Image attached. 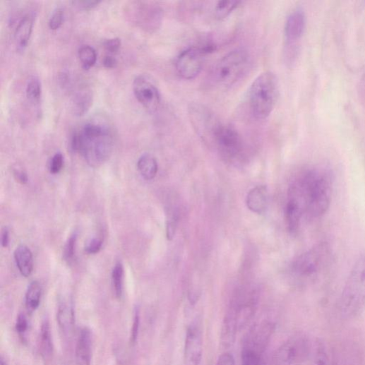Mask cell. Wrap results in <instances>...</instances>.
<instances>
[{
  "label": "cell",
  "instance_id": "6da1fadb",
  "mask_svg": "<svg viewBox=\"0 0 365 365\" xmlns=\"http://www.w3.org/2000/svg\"><path fill=\"white\" fill-rule=\"evenodd\" d=\"M333 183V174L328 169L308 168L290 185L285 210L297 215L302 224L318 220L330 208Z\"/></svg>",
  "mask_w": 365,
  "mask_h": 365
},
{
  "label": "cell",
  "instance_id": "7a4b0ae2",
  "mask_svg": "<svg viewBox=\"0 0 365 365\" xmlns=\"http://www.w3.org/2000/svg\"><path fill=\"white\" fill-rule=\"evenodd\" d=\"M113 145L109 130L96 123L86 124L71 135L70 140L71 150L82 155L93 167L101 166L110 157Z\"/></svg>",
  "mask_w": 365,
  "mask_h": 365
},
{
  "label": "cell",
  "instance_id": "3957f363",
  "mask_svg": "<svg viewBox=\"0 0 365 365\" xmlns=\"http://www.w3.org/2000/svg\"><path fill=\"white\" fill-rule=\"evenodd\" d=\"M364 305L365 255L356 261L347 277L340 299V313L345 318H353Z\"/></svg>",
  "mask_w": 365,
  "mask_h": 365
},
{
  "label": "cell",
  "instance_id": "277c9868",
  "mask_svg": "<svg viewBox=\"0 0 365 365\" xmlns=\"http://www.w3.org/2000/svg\"><path fill=\"white\" fill-rule=\"evenodd\" d=\"M332 251L327 242H321L297 257L290 272L298 280L310 282L325 274L331 261Z\"/></svg>",
  "mask_w": 365,
  "mask_h": 365
},
{
  "label": "cell",
  "instance_id": "5b68a950",
  "mask_svg": "<svg viewBox=\"0 0 365 365\" xmlns=\"http://www.w3.org/2000/svg\"><path fill=\"white\" fill-rule=\"evenodd\" d=\"M279 95L278 81L271 71L262 73L249 89V104L253 116L267 119L273 112Z\"/></svg>",
  "mask_w": 365,
  "mask_h": 365
},
{
  "label": "cell",
  "instance_id": "8992f818",
  "mask_svg": "<svg viewBox=\"0 0 365 365\" xmlns=\"http://www.w3.org/2000/svg\"><path fill=\"white\" fill-rule=\"evenodd\" d=\"M250 63L248 51L239 48L230 52L214 66L211 79L215 85L228 88L237 83L246 72Z\"/></svg>",
  "mask_w": 365,
  "mask_h": 365
},
{
  "label": "cell",
  "instance_id": "52a82bcc",
  "mask_svg": "<svg viewBox=\"0 0 365 365\" xmlns=\"http://www.w3.org/2000/svg\"><path fill=\"white\" fill-rule=\"evenodd\" d=\"M125 13L132 24L150 33L160 28L163 19L162 8L149 2H131L126 6Z\"/></svg>",
  "mask_w": 365,
  "mask_h": 365
},
{
  "label": "cell",
  "instance_id": "ba28073f",
  "mask_svg": "<svg viewBox=\"0 0 365 365\" xmlns=\"http://www.w3.org/2000/svg\"><path fill=\"white\" fill-rule=\"evenodd\" d=\"M312 352L309 339L297 334L285 341L275 352L273 365H302Z\"/></svg>",
  "mask_w": 365,
  "mask_h": 365
},
{
  "label": "cell",
  "instance_id": "9c48e42d",
  "mask_svg": "<svg viewBox=\"0 0 365 365\" xmlns=\"http://www.w3.org/2000/svg\"><path fill=\"white\" fill-rule=\"evenodd\" d=\"M189 116L198 136L205 143L213 147L215 134L222 124L220 120L211 110L198 103L190 104Z\"/></svg>",
  "mask_w": 365,
  "mask_h": 365
},
{
  "label": "cell",
  "instance_id": "30bf717a",
  "mask_svg": "<svg viewBox=\"0 0 365 365\" xmlns=\"http://www.w3.org/2000/svg\"><path fill=\"white\" fill-rule=\"evenodd\" d=\"M213 147L229 160L239 158L244 150L243 140L238 131L223 124L215 134Z\"/></svg>",
  "mask_w": 365,
  "mask_h": 365
},
{
  "label": "cell",
  "instance_id": "8fae6325",
  "mask_svg": "<svg viewBox=\"0 0 365 365\" xmlns=\"http://www.w3.org/2000/svg\"><path fill=\"white\" fill-rule=\"evenodd\" d=\"M206 54L203 47H191L181 52L176 61V69L179 77L186 80L198 77Z\"/></svg>",
  "mask_w": 365,
  "mask_h": 365
},
{
  "label": "cell",
  "instance_id": "7c38bea8",
  "mask_svg": "<svg viewBox=\"0 0 365 365\" xmlns=\"http://www.w3.org/2000/svg\"><path fill=\"white\" fill-rule=\"evenodd\" d=\"M133 94L150 113H155L161 104V95L155 81L148 76H138L133 83Z\"/></svg>",
  "mask_w": 365,
  "mask_h": 365
},
{
  "label": "cell",
  "instance_id": "4fadbf2b",
  "mask_svg": "<svg viewBox=\"0 0 365 365\" xmlns=\"http://www.w3.org/2000/svg\"><path fill=\"white\" fill-rule=\"evenodd\" d=\"M203 354V333L198 319L189 326L185 340V360L186 365H200Z\"/></svg>",
  "mask_w": 365,
  "mask_h": 365
},
{
  "label": "cell",
  "instance_id": "5bb4252c",
  "mask_svg": "<svg viewBox=\"0 0 365 365\" xmlns=\"http://www.w3.org/2000/svg\"><path fill=\"white\" fill-rule=\"evenodd\" d=\"M306 28V16L301 9H297L287 17L285 25V40L286 46L290 50L295 49L301 39Z\"/></svg>",
  "mask_w": 365,
  "mask_h": 365
},
{
  "label": "cell",
  "instance_id": "9a60e30c",
  "mask_svg": "<svg viewBox=\"0 0 365 365\" xmlns=\"http://www.w3.org/2000/svg\"><path fill=\"white\" fill-rule=\"evenodd\" d=\"M359 349L353 345L344 344L335 348L330 359V365H359Z\"/></svg>",
  "mask_w": 365,
  "mask_h": 365
},
{
  "label": "cell",
  "instance_id": "2e32d148",
  "mask_svg": "<svg viewBox=\"0 0 365 365\" xmlns=\"http://www.w3.org/2000/svg\"><path fill=\"white\" fill-rule=\"evenodd\" d=\"M268 204L269 193L267 186H258L248 193L246 205L252 212L263 214L268 209Z\"/></svg>",
  "mask_w": 365,
  "mask_h": 365
},
{
  "label": "cell",
  "instance_id": "e0dca14e",
  "mask_svg": "<svg viewBox=\"0 0 365 365\" xmlns=\"http://www.w3.org/2000/svg\"><path fill=\"white\" fill-rule=\"evenodd\" d=\"M76 357L78 365H90L92 357V335L86 328L81 330L77 349Z\"/></svg>",
  "mask_w": 365,
  "mask_h": 365
},
{
  "label": "cell",
  "instance_id": "ac0fdd59",
  "mask_svg": "<svg viewBox=\"0 0 365 365\" xmlns=\"http://www.w3.org/2000/svg\"><path fill=\"white\" fill-rule=\"evenodd\" d=\"M34 20L33 14L28 13L19 22L15 32L18 49L24 50L27 47L32 33Z\"/></svg>",
  "mask_w": 365,
  "mask_h": 365
},
{
  "label": "cell",
  "instance_id": "d6986e66",
  "mask_svg": "<svg viewBox=\"0 0 365 365\" xmlns=\"http://www.w3.org/2000/svg\"><path fill=\"white\" fill-rule=\"evenodd\" d=\"M14 258L21 275L25 277L31 275L33 271V256L30 249L24 245L19 246L15 251Z\"/></svg>",
  "mask_w": 365,
  "mask_h": 365
},
{
  "label": "cell",
  "instance_id": "ffe728a7",
  "mask_svg": "<svg viewBox=\"0 0 365 365\" xmlns=\"http://www.w3.org/2000/svg\"><path fill=\"white\" fill-rule=\"evenodd\" d=\"M92 102V93L87 89L80 90L72 97L71 104L73 114L78 116H83L91 107Z\"/></svg>",
  "mask_w": 365,
  "mask_h": 365
},
{
  "label": "cell",
  "instance_id": "44dd1931",
  "mask_svg": "<svg viewBox=\"0 0 365 365\" xmlns=\"http://www.w3.org/2000/svg\"><path fill=\"white\" fill-rule=\"evenodd\" d=\"M137 168L140 176L145 180L151 181L156 177L159 166L155 157L150 154H145L139 158Z\"/></svg>",
  "mask_w": 365,
  "mask_h": 365
},
{
  "label": "cell",
  "instance_id": "7402d4cb",
  "mask_svg": "<svg viewBox=\"0 0 365 365\" xmlns=\"http://www.w3.org/2000/svg\"><path fill=\"white\" fill-rule=\"evenodd\" d=\"M265 353V352L243 346L241 365H267Z\"/></svg>",
  "mask_w": 365,
  "mask_h": 365
},
{
  "label": "cell",
  "instance_id": "603a6c76",
  "mask_svg": "<svg viewBox=\"0 0 365 365\" xmlns=\"http://www.w3.org/2000/svg\"><path fill=\"white\" fill-rule=\"evenodd\" d=\"M41 296V285L37 281H33L28 286L25 296V304L28 310L33 311L38 308Z\"/></svg>",
  "mask_w": 365,
  "mask_h": 365
},
{
  "label": "cell",
  "instance_id": "cb8c5ba5",
  "mask_svg": "<svg viewBox=\"0 0 365 365\" xmlns=\"http://www.w3.org/2000/svg\"><path fill=\"white\" fill-rule=\"evenodd\" d=\"M58 321L62 330L68 332L74 324V311L72 306L66 303H62L59 308Z\"/></svg>",
  "mask_w": 365,
  "mask_h": 365
},
{
  "label": "cell",
  "instance_id": "d4e9b609",
  "mask_svg": "<svg viewBox=\"0 0 365 365\" xmlns=\"http://www.w3.org/2000/svg\"><path fill=\"white\" fill-rule=\"evenodd\" d=\"M241 4L240 1H218L214 8L215 16L218 20H223L232 13Z\"/></svg>",
  "mask_w": 365,
  "mask_h": 365
},
{
  "label": "cell",
  "instance_id": "484cf974",
  "mask_svg": "<svg viewBox=\"0 0 365 365\" xmlns=\"http://www.w3.org/2000/svg\"><path fill=\"white\" fill-rule=\"evenodd\" d=\"M78 56L85 69H89L97 62L96 50L90 45L82 46L78 51Z\"/></svg>",
  "mask_w": 365,
  "mask_h": 365
},
{
  "label": "cell",
  "instance_id": "4316f807",
  "mask_svg": "<svg viewBox=\"0 0 365 365\" xmlns=\"http://www.w3.org/2000/svg\"><path fill=\"white\" fill-rule=\"evenodd\" d=\"M26 96L33 104L40 102L42 96V85L37 77L31 78L26 86Z\"/></svg>",
  "mask_w": 365,
  "mask_h": 365
},
{
  "label": "cell",
  "instance_id": "83f0119b",
  "mask_svg": "<svg viewBox=\"0 0 365 365\" xmlns=\"http://www.w3.org/2000/svg\"><path fill=\"white\" fill-rule=\"evenodd\" d=\"M112 283L115 295L121 298L123 294L124 267L121 263H117L112 271Z\"/></svg>",
  "mask_w": 365,
  "mask_h": 365
},
{
  "label": "cell",
  "instance_id": "f1b7e54d",
  "mask_svg": "<svg viewBox=\"0 0 365 365\" xmlns=\"http://www.w3.org/2000/svg\"><path fill=\"white\" fill-rule=\"evenodd\" d=\"M41 349L42 354L48 357L52 353V342L48 322L45 321L41 328Z\"/></svg>",
  "mask_w": 365,
  "mask_h": 365
},
{
  "label": "cell",
  "instance_id": "f546056e",
  "mask_svg": "<svg viewBox=\"0 0 365 365\" xmlns=\"http://www.w3.org/2000/svg\"><path fill=\"white\" fill-rule=\"evenodd\" d=\"M77 240L78 234H73L65 245L64 258L68 263H71L75 258Z\"/></svg>",
  "mask_w": 365,
  "mask_h": 365
},
{
  "label": "cell",
  "instance_id": "4dcf8cb0",
  "mask_svg": "<svg viewBox=\"0 0 365 365\" xmlns=\"http://www.w3.org/2000/svg\"><path fill=\"white\" fill-rule=\"evenodd\" d=\"M314 361L316 365H330V358L327 353L325 346L322 342L317 343Z\"/></svg>",
  "mask_w": 365,
  "mask_h": 365
},
{
  "label": "cell",
  "instance_id": "1f68e13d",
  "mask_svg": "<svg viewBox=\"0 0 365 365\" xmlns=\"http://www.w3.org/2000/svg\"><path fill=\"white\" fill-rule=\"evenodd\" d=\"M64 18V10L61 7L56 8L49 20V27L52 30H58L62 25Z\"/></svg>",
  "mask_w": 365,
  "mask_h": 365
},
{
  "label": "cell",
  "instance_id": "d6a6232c",
  "mask_svg": "<svg viewBox=\"0 0 365 365\" xmlns=\"http://www.w3.org/2000/svg\"><path fill=\"white\" fill-rule=\"evenodd\" d=\"M64 166V157L61 153L55 154L51 160L49 171L52 174H59Z\"/></svg>",
  "mask_w": 365,
  "mask_h": 365
},
{
  "label": "cell",
  "instance_id": "836d02e7",
  "mask_svg": "<svg viewBox=\"0 0 365 365\" xmlns=\"http://www.w3.org/2000/svg\"><path fill=\"white\" fill-rule=\"evenodd\" d=\"M177 227V217L174 213H172L167 219V237L168 240L171 241L174 239Z\"/></svg>",
  "mask_w": 365,
  "mask_h": 365
},
{
  "label": "cell",
  "instance_id": "e575fe53",
  "mask_svg": "<svg viewBox=\"0 0 365 365\" xmlns=\"http://www.w3.org/2000/svg\"><path fill=\"white\" fill-rule=\"evenodd\" d=\"M73 6L82 11H90L98 6L101 2L96 0H78V1H72Z\"/></svg>",
  "mask_w": 365,
  "mask_h": 365
},
{
  "label": "cell",
  "instance_id": "d590c367",
  "mask_svg": "<svg viewBox=\"0 0 365 365\" xmlns=\"http://www.w3.org/2000/svg\"><path fill=\"white\" fill-rule=\"evenodd\" d=\"M121 40L119 38H112L104 42V49L110 54H117L121 48Z\"/></svg>",
  "mask_w": 365,
  "mask_h": 365
},
{
  "label": "cell",
  "instance_id": "8d00e7d4",
  "mask_svg": "<svg viewBox=\"0 0 365 365\" xmlns=\"http://www.w3.org/2000/svg\"><path fill=\"white\" fill-rule=\"evenodd\" d=\"M102 247V241L98 238H94L88 242L85 251L88 254H96L100 251Z\"/></svg>",
  "mask_w": 365,
  "mask_h": 365
},
{
  "label": "cell",
  "instance_id": "74e56055",
  "mask_svg": "<svg viewBox=\"0 0 365 365\" xmlns=\"http://www.w3.org/2000/svg\"><path fill=\"white\" fill-rule=\"evenodd\" d=\"M13 174L16 180L20 184L25 185L28 182V176L27 172L21 167L16 166L13 169Z\"/></svg>",
  "mask_w": 365,
  "mask_h": 365
},
{
  "label": "cell",
  "instance_id": "f35d334b",
  "mask_svg": "<svg viewBox=\"0 0 365 365\" xmlns=\"http://www.w3.org/2000/svg\"><path fill=\"white\" fill-rule=\"evenodd\" d=\"M216 365H235V360L231 354L225 353L219 357Z\"/></svg>",
  "mask_w": 365,
  "mask_h": 365
},
{
  "label": "cell",
  "instance_id": "ab89813d",
  "mask_svg": "<svg viewBox=\"0 0 365 365\" xmlns=\"http://www.w3.org/2000/svg\"><path fill=\"white\" fill-rule=\"evenodd\" d=\"M117 64L116 59L112 55H106L103 59V65L107 68H113Z\"/></svg>",
  "mask_w": 365,
  "mask_h": 365
},
{
  "label": "cell",
  "instance_id": "60d3db41",
  "mask_svg": "<svg viewBox=\"0 0 365 365\" xmlns=\"http://www.w3.org/2000/svg\"><path fill=\"white\" fill-rule=\"evenodd\" d=\"M28 328V322L24 315L19 316L17 321V330L19 333H24Z\"/></svg>",
  "mask_w": 365,
  "mask_h": 365
},
{
  "label": "cell",
  "instance_id": "b9f144b4",
  "mask_svg": "<svg viewBox=\"0 0 365 365\" xmlns=\"http://www.w3.org/2000/svg\"><path fill=\"white\" fill-rule=\"evenodd\" d=\"M138 327H139V315L138 313L136 312L134 317V321L133 324L132 328V333H131V338L133 342H135L138 332Z\"/></svg>",
  "mask_w": 365,
  "mask_h": 365
},
{
  "label": "cell",
  "instance_id": "7bdbcfd3",
  "mask_svg": "<svg viewBox=\"0 0 365 365\" xmlns=\"http://www.w3.org/2000/svg\"><path fill=\"white\" fill-rule=\"evenodd\" d=\"M10 244V232L9 230L6 228L2 234V246L4 248H7Z\"/></svg>",
  "mask_w": 365,
  "mask_h": 365
}]
</instances>
